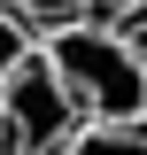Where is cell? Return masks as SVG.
I'll return each instance as SVG.
<instances>
[{
  "instance_id": "6da1fadb",
  "label": "cell",
  "mask_w": 147,
  "mask_h": 155,
  "mask_svg": "<svg viewBox=\"0 0 147 155\" xmlns=\"http://www.w3.org/2000/svg\"><path fill=\"white\" fill-rule=\"evenodd\" d=\"M39 54L54 62V78L70 85L85 124H147V70L132 62V47L101 16H77L62 31H47Z\"/></svg>"
},
{
  "instance_id": "7a4b0ae2",
  "label": "cell",
  "mask_w": 147,
  "mask_h": 155,
  "mask_svg": "<svg viewBox=\"0 0 147 155\" xmlns=\"http://www.w3.org/2000/svg\"><path fill=\"white\" fill-rule=\"evenodd\" d=\"M77 101L70 85L54 78V62L39 54V47H8L0 54V147L8 155H62L77 140Z\"/></svg>"
},
{
  "instance_id": "3957f363",
  "label": "cell",
  "mask_w": 147,
  "mask_h": 155,
  "mask_svg": "<svg viewBox=\"0 0 147 155\" xmlns=\"http://www.w3.org/2000/svg\"><path fill=\"white\" fill-rule=\"evenodd\" d=\"M77 16H93V0H0V23L8 31H31V39H47V31H62V23H77Z\"/></svg>"
},
{
  "instance_id": "277c9868",
  "label": "cell",
  "mask_w": 147,
  "mask_h": 155,
  "mask_svg": "<svg viewBox=\"0 0 147 155\" xmlns=\"http://www.w3.org/2000/svg\"><path fill=\"white\" fill-rule=\"evenodd\" d=\"M62 155H147V124H77Z\"/></svg>"
},
{
  "instance_id": "5b68a950",
  "label": "cell",
  "mask_w": 147,
  "mask_h": 155,
  "mask_svg": "<svg viewBox=\"0 0 147 155\" xmlns=\"http://www.w3.org/2000/svg\"><path fill=\"white\" fill-rule=\"evenodd\" d=\"M109 31L124 39V47H132V62L147 70V0H132V8H116V16H109Z\"/></svg>"
},
{
  "instance_id": "8992f818",
  "label": "cell",
  "mask_w": 147,
  "mask_h": 155,
  "mask_svg": "<svg viewBox=\"0 0 147 155\" xmlns=\"http://www.w3.org/2000/svg\"><path fill=\"white\" fill-rule=\"evenodd\" d=\"M8 47H16V31H8V23H0V54H8Z\"/></svg>"
},
{
  "instance_id": "52a82bcc",
  "label": "cell",
  "mask_w": 147,
  "mask_h": 155,
  "mask_svg": "<svg viewBox=\"0 0 147 155\" xmlns=\"http://www.w3.org/2000/svg\"><path fill=\"white\" fill-rule=\"evenodd\" d=\"M101 8H109V16H116V8H132V0H101ZM109 16H101V23H109Z\"/></svg>"
},
{
  "instance_id": "ba28073f",
  "label": "cell",
  "mask_w": 147,
  "mask_h": 155,
  "mask_svg": "<svg viewBox=\"0 0 147 155\" xmlns=\"http://www.w3.org/2000/svg\"><path fill=\"white\" fill-rule=\"evenodd\" d=\"M0 155H8V147H0Z\"/></svg>"
}]
</instances>
